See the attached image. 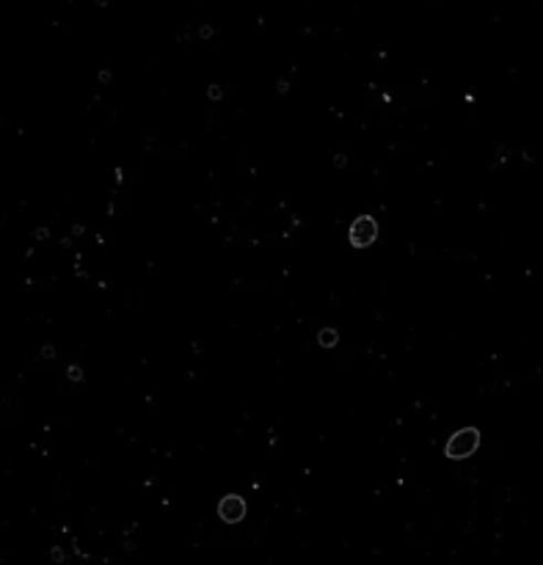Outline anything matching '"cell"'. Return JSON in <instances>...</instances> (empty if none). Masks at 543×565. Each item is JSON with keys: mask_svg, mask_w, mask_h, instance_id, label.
I'll list each match as a JSON object with an SVG mask.
<instances>
[]
</instances>
